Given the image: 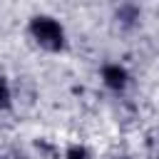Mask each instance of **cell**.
Segmentation results:
<instances>
[{"mask_svg":"<svg viewBox=\"0 0 159 159\" xmlns=\"http://www.w3.org/2000/svg\"><path fill=\"white\" fill-rule=\"evenodd\" d=\"M30 35L35 37V42H37L40 47H45V50H50V52H57V50H62V45H65V30H62V25H60L57 20H52V17H45V15L32 17V22H30Z\"/></svg>","mask_w":159,"mask_h":159,"instance_id":"1","label":"cell"},{"mask_svg":"<svg viewBox=\"0 0 159 159\" xmlns=\"http://www.w3.org/2000/svg\"><path fill=\"white\" fill-rule=\"evenodd\" d=\"M102 80H104V84H107L109 89H122V87L127 84V72H124L119 65H107V67L102 70Z\"/></svg>","mask_w":159,"mask_h":159,"instance_id":"2","label":"cell"},{"mask_svg":"<svg viewBox=\"0 0 159 159\" xmlns=\"http://www.w3.org/2000/svg\"><path fill=\"white\" fill-rule=\"evenodd\" d=\"M7 104H10V89H7L5 80L0 77V109H5Z\"/></svg>","mask_w":159,"mask_h":159,"instance_id":"3","label":"cell"},{"mask_svg":"<svg viewBox=\"0 0 159 159\" xmlns=\"http://www.w3.org/2000/svg\"><path fill=\"white\" fill-rule=\"evenodd\" d=\"M67 159H87V149L84 147H70L67 149Z\"/></svg>","mask_w":159,"mask_h":159,"instance_id":"4","label":"cell"}]
</instances>
